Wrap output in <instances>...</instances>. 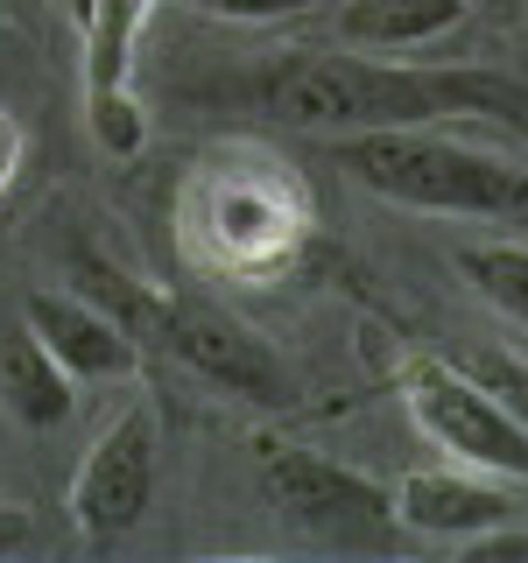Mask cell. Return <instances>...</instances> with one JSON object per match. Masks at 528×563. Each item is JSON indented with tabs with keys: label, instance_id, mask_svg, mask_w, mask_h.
<instances>
[{
	"label": "cell",
	"instance_id": "obj_1",
	"mask_svg": "<svg viewBox=\"0 0 528 563\" xmlns=\"http://www.w3.org/2000/svg\"><path fill=\"white\" fill-rule=\"evenodd\" d=\"M246 113L304 134H366V128H430L458 113H528V85L501 70H451V64H387L339 57V49H282L233 85Z\"/></svg>",
	"mask_w": 528,
	"mask_h": 563
},
{
	"label": "cell",
	"instance_id": "obj_2",
	"mask_svg": "<svg viewBox=\"0 0 528 563\" xmlns=\"http://www.w3.org/2000/svg\"><path fill=\"white\" fill-rule=\"evenodd\" d=\"M78 275H85V289H92V303L113 310L141 345H163L169 360L184 366V374H198L205 387H226V395L254 401V409H289L296 401V380H289V366H282V352L261 339L254 324H240L233 310L205 303V296H155L99 254H78Z\"/></svg>",
	"mask_w": 528,
	"mask_h": 563
},
{
	"label": "cell",
	"instance_id": "obj_3",
	"mask_svg": "<svg viewBox=\"0 0 528 563\" xmlns=\"http://www.w3.org/2000/svg\"><path fill=\"white\" fill-rule=\"evenodd\" d=\"M331 155L352 184H366L387 205L409 211H451V219H507L528 205V169L507 155L465 148V141L430 128H366L331 134Z\"/></svg>",
	"mask_w": 528,
	"mask_h": 563
},
{
	"label": "cell",
	"instance_id": "obj_4",
	"mask_svg": "<svg viewBox=\"0 0 528 563\" xmlns=\"http://www.w3.org/2000/svg\"><path fill=\"white\" fill-rule=\"evenodd\" d=\"M261 493L304 528L310 542L324 550H360V556H387L402 542V521H395V493L366 472L339 465L324 451H296L282 444L261 457Z\"/></svg>",
	"mask_w": 528,
	"mask_h": 563
},
{
	"label": "cell",
	"instance_id": "obj_5",
	"mask_svg": "<svg viewBox=\"0 0 528 563\" xmlns=\"http://www.w3.org/2000/svg\"><path fill=\"white\" fill-rule=\"evenodd\" d=\"M402 409L416 416V430L430 437L451 465H472V472H493V479H507V486H528V430L465 374V360L451 366V360H437V352H416V360L402 366Z\"/></svg>",
	"mask_w": 528,
	"mask_h": 563
},
{
	"label": "cell",
	"instance_id": "obj_6",
	"mask_svg": "<svg viewBox=\"0 0 528 563\" xmlns=\"http://www.w3.org/2000/svg\"><path fill=\"white\" fill-rule=\"evenodd\" d=\"M155 479H163V430L148 401H134L92 437V451L70 472V528L85 536V550L128 542L155 500Z\"/></svg>",
	"mask_w": 528,
	"mask_h": 563
},
{
	"label": "cell",
	"instance_id": "obj_7",
	"mask_svg": "<svg viewBox=\"0 0 528 563\" xmlns=\"http://www.w3.org/2000/svg\"><path fill=\"white\" fill-rule=\"evenodd\" d=\"M395 521H402V536L465 550V542L515 521V493H507V479L472 472V465H422L395 486Z\"/></svg>",
	"mask_w": 528,
	"mask_h": 563
},
{
	"label": "cell",
	"instance_id": "obj_8",
	"mask_svg": "<svg viewBox=\"0 0 528 563\" xmlns=\"http://www.w3.org/2000/svg\"><path fill=\"white\" fill-rule=\"evenodd\" d=\"M22 324L57 352V366L70 380H128L141 366V339L106 303H92V296L29 289L22 296Z\"/></svg>",
	"mask_w": 528,
	"mask_h": 563
},
{
	"label": "cell",
	"instance_id": "obj_9",
	"mask_svg": "<svg viewBox=\"0 0 528 563\" xmlns=\"http://www.w3.org/2000/svg\"><path fill=\"white\" fill-rule=\"evenodd\" d=\"M70 380L64 366H57V352H50L35 331L14 317V324H0V409H8L22 430H57V422L78 409V395H70Z\"/></svg>",
	"mask_w": 528,
	"mask_h": 563
},
{
	"label": "cell",
	"instance_id": "obj_10",
	"mask_svg": "<svg viewBox=\"0 0 528 563\" xmlns=\"http://www.w3.org/2000/svg\"><path fill=\"white\" fill-rule=\"evenodd\" d=\"M472 14V0H339L331 35L345 49H422L451 35Z\"/></svg>",
	"mask_w": 528,
	"mask_h": 563
},
{
	"label": "cell",
	"instance_id": "obj_11",
	"mask_svg": "<svg viewBox=\"0 0 528 563\" xmlns=\"http://www.w3.org/2000/svg\"><path fill=\"white\" fill-rule=\"evenodd\" d=\"M141 22H148V0H92V14L78 22V35H85V92L128 85Z\"/></svg>",
	"mask_w": 528,
	"mask_h": 563
},
{
	"label": "cell",
	"instance_id": "obj_12",
	"mask_svg": "<svg viewBox=\"0 0 528 563\" xmlns=\"http://www.w3.org/2000/svg\"><path fill=\"white\" fill-rule=\"evenodd\" d=\"M458 275L472 282L480 303L528 324V240H465L458 246Z\"/></svg>",
	"mask_w": 528,
	"mask_h": 563
},
{
	"label": "cell",
	"instance_id": "obj_13",
	"mask_svg": "<svg viewBox=\"0 0 528 563\" xmlns=\"http://www.w3.org/2000/svg\"><path fill=\"white\" fill-rule=\"evenodd\" d=\"M85 134H92L99 155L134 163V155L148 148V113H141V99L128 92V85H113V92H85Z\"/></svg>",
	"mask_w": 528,
	"mask_h": 563
},
{
	"label": "cell",
	"instance_id": "obj_14",
	"mask_svg": "<svg viewBox=\"0 0 528 563\" xmlns=\"http://www.w3.org/2000/svg\"><path fill=\"white\" fill-rule=\"evenodd\" d=\"M465 374L480 380L486 395H493V401H501V409H507V416H515L521 430H528V360H521V352L480 345V352H472V360H465Z\"/></svg>",
	"mask_w": 528,
	"mask_h": 563
},
{
	"label": "cell",
	"instance_id": "obj_15",
	"mask_svg": "<svg viewBox=\"0 0 528 563\" xmlns=\"http://www.w3.org/2000/svg\"><path fill=\"white\" fill-rule=\"evenodd\" d=\"M176 8L211 14V22H289V14H304L310 0H176Z\"/></svg>",
	"mask_w": 528,
	"mask_h": 563
},
{
	"label": "cell",
	"instance_id": "obj_16",
	"mask_svg": "<svg viewBox=\"0 0 528 563\" xmlns=\"http://www.w3.org/2000/svg\"><path fill=\"white\" fill-rule=\"evenodd\" d=\"M22 163H29V134H22V120H14V113H0V198L14 190Z\"/></svg>",
	"mask_w": 528,
	"mask_h": 563
},
{
	"label": "cell",
	"instance_id": "obj_17",
	"mask_svg": "<svg viewBox=\"0 0 528 563\" xmlns=\"http://www.w3.org/2000/svg\"><path fill=\"white\" fill-rule=\"evenodd\" d=\"M35 542V515L22 500H0V556H22Z\"/></svg>",
	"mask_w": 528,
	"mask_h": 563
},
{
	"label": "cell",
	"instance_id": "obj_18",
	"mask_svg": "<svg viewBox=\"0 0 528 563\" xmlns=\"http://www.w3.org/2000/svg\"><path fill=\"white\" fill-rule=\"evenodd\" d=\"M57 8L70 14V22H85V14H92V0H57Z\"/></svg>",
	"mask_w": 528,
	"mask_h": 563
},
{
	"label": "cell",
	"instance_id": "obj_19",
	"mask_svg": "<svg viewBox=\"0 0 528 563\" xmlns=\"http://www.w3.org/2000/svg\"><path fill=\"white\" fill-rule=\"evenodd\" d=\"M521 70H528V57H521Z\"/></svg>",
	"mask_w": 528,
	"mask_h": 563
}]
</instances>
